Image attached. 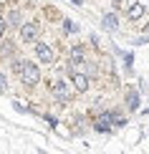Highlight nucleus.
I'll return each instance as SVG.
<instances>
[{
	"label": "nucleus",
	"mask_w": 149,
	"mask_h": 154,
	"mask_svg": "<svg viewBox=\"0 0 149 154\" xmlns=\"http://www.w3.org/2000/svg\"><path fill=\"white\" fill-rule=\"evenodd\" d=\"M20 81L25 83V86H36V83L41 81V71H38L36 63H25V68L20 73Z\"/></svg>",
	"instance_id": "1"
},
{
	"label": "nucleus",
	"mask_w": 149,
	"mask_h": 154,
	"mask_svg": "<svg viewBox=\"0 0 149 154\" xmlns=\"http://www.w3.org/2000/svg\"><path fill=\"white\" fill-rule=\"evenodd\" d=\"M36 38H38V25H36V23L20 25V41H23V43H33Z\"/></svg>",
	"instance_id": "2"
},
{
	"label": "nucleus",
	"mask_w": 149,
	"mask_h": 154,
	"mask_svg": "<svg viewBox=\"0 0 149 154\" xmlns=\"http://www.w3.org/2000/svg\"><path fill=\"white\" fill-rule=\"evenodd\" d=\"M36 56L43 63H53L56 61V53L51 51V46H46V43H36Z\"/></svg>",
	"instance_id": "3"
},
{
	"label": "nucleus",
	"mask_w": 149,
	"mask_h": 154,
	"mask_svg": "<svg viewBox=\"0 0 149 154\" xmlns=\"http://www.w3.org/2000/svg\"><path fill=\"white\" fill-rule=\"evenodd\" d=\"M68 63H73V66L86 63V51H83V46H76V48L68 53Z\"/></svg>",
	"instance_id": "4"
},
{
	"label": "nucleus",
	"mask_w": 149,
	"mask_h": 154,
	"mask_svg": "<svg viewBox=\"0 0 149 154\" xmlns=\"http://www.w3.org/2000/svg\"><path fill=\"white\" fill-rule=\"evenodd\" d=\"M71 81H73V86L79 88V91H88V86H91L88 76H83V73H71Z\"/></svg>",
	"instance_id": "5"
},
{
	"label": "nucleus",
	"mask_w": 149,
	"mask_h": 154,
	"mask_svg": "<svg viewBox=\"0 0 149 154\" xmlns=\"http://www.w3.org/2000/svg\"><path fill=\"white\" fill-rule=\"evenodd\" d=\"M51 91H53V94H56L61 101H66V99H68V83H66V81H53Z\"/></svg>",
	"instance_id": "6"
},
{
	"label": "nucleus",
	"mask_w": 149,
	"mask_h": 154,
	"mask_svg": "<svg viewBox=\"0 0 149 154\" xmlns=\"http://www.w3.org/2000/svg\"><path fill=\"white\" fill-rule=\"evenodd\" d=\"M141 15H144V5H141V3H132V5H129V10H126L129 20H139Z\"/></svg>",
	"instance_id": "7"
},
{
	"label": "nucleus",
	"mask_w": 149,
	"mask_h": 154,
	"mask_svg": "<svg viewBox=\"0 0 149 154\" xmlns=\"http://www.w3.org/2000/svg\"><path fill=\"white\" fill-rule=\"evenodd\" d=\"M116 25H119V23H116V15H114V13L104 15V28H106V30H116Z\"/></svg>",
	"instance_id": "8"
},
{
	"label": "nucleus",
	"mask_w": 149,
	"mask_h": 154,
	"mask_svg": "<svg viewBox=\"0 0 149 154\" xmlns=\"http://www.w3.org/2000/svg\"><path fill=\"white\" fill-rule=\"evenodd\" d=\"M126 104H129V109H139V94L137 91H129V99H126Z\"/></svg>",
	"instance_id": "9"
},
{
	"label": "nucleus",
	"mask_w": 149,
	"mask_h": 154,
	"mask_svg": "<svg viewBox=\"0 0 149 154\" xmlns=\"http://www.w3.org/2000/svg\"><path fill=\"white\" fill-rule=\"evenodd\" d=\"M5 20H8V25H20V13H18V10H10Z\"/></svg>",
	"instance_id": "10"
},
{
	"label": "nucleus",
	"mask_w": 149,
	"mask_h": 154,
	"mask_svg": "<svg viewBox=\"0 0 149 154\" xmlns=\"http://www.w3.org/2000/svg\"><path fill=\"white\" fill-rule=\"evenodd\" d=\"M25 63H28V61H20V58H15V61H13V71H15V73H23Z\"/></svg>",
	"instance_id": "11"
},
{
	"label": "nucleus",
	"mask_w": 149,
	"mask_h": 154,
	"mask_svg": "<svg viewBox=\"0 0 149 154\" xmlns=\"http://www.w3.org/2000/svg\"><path fill=\"white\" fill-rule=\"evenodd\" d=\"M5 25H8V20H5V18H0V38L5 35Z\"/></svg>",
	"instance_id": "12"
},
{
	"label": "nucleus",
	"mask_w": 149,
	"mask_h": 154,
	"mask_svg": "<svg viewBox=\"0 0 149 154\" xmlns=\"http://www.w3.org/2000/svg\"><path fill=\"white\" fill-rule=\"evenodd\" d=\"M5 86H8V83H5V76L0 73V88H5Z\"/></svg>",
	"instance_id": "13"
}]
</instances>
